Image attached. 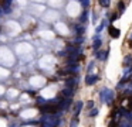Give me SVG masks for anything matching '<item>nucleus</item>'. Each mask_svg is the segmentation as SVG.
Here are the masks:
<instances>
[{
	"instance_id": "nucleus-2",
	"label": "nucleus",
	"mask_w": 132,
	"mask_h": 127,
	"mask_svg": "<svg viewBox=\"0 0 132 127\" xmlns=\"http://www.w3.org/2000/svg\"><path fill=\"white\" fill-rule=\"evenodd\" d=\"M101 1V4L104 6V7H108L110 6V0H100Z\"/></svg>"
},
{
	"instance_id": "nucleus-1",
	"label": "nucleus",
	"mask_w": 132,
	"mask_h": 127,
	"mask_svg": "<svg viewBox=\"0 0 132 127\" xmlns=\"http://www.w3.org/2000/svg\"><path fill=\"white\" fill-rule=\"evenodd\" d=\"M110 31H111V34H112V37H114V38H116V37H118L119 31L116 30V28H112V27H111V28H110Z\"/></svg>"
}]
</instances>
